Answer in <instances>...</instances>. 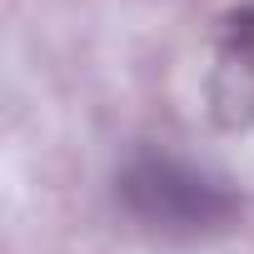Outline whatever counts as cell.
Returning a JSON list of instances; mask_svg holds the SVG:
<instances>
[{
    "instance_id": "cell-1",
    "label": "cell",
    "mask_w": 254,
    "mask_h": 254,
    "mask_svg": "<svg viewBox=\"0 0 254 254\" xmlns=\"http://www.w3.org/2000/svg\"><path fill=\"white\" fill-rule=\"evenodd\" d=\"M120 204L140 224H150L160 234H180V239L214 234L239 219V194L219 175H209L180 155H155V150L135 155L120 170Z\"/></svg>"
},
{
    "instance_id": "cell-2",
    "label": "cell",
    "mask_w": 254,
    "mask_h": 254,
    "mask_svg": "<svg viewBox=\"0 0 254 254\" xmlns=\"http://www.w3.org/2000/svg\"><path fill=\"white\" fill-rule=\"evenodd\" d=\"M209 110L224 130H254V0L234 5L214 40Z\"/></svg>"
}]
</instances>
